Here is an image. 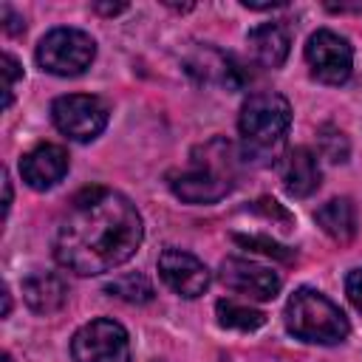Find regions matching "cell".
I'll return each mask as SVG.
<instances>
[{
    "label": "cell",
    "instance_id": "cell-4",
    "mask_svg": "<svg viewBox=\"0 0 362 362\" xmlns=\"http://www.w3.org/2000/svg\"><path fill=\"white\" fill-rule=\"evenodd\" d=\"M291 124V105L286 96L263 90V93H252L243 107H240V139L246 144V153L252 158H266L269 153H274Z\"/></svg>",
    "mask_w": 362,
    "mask_h": 362
},
{
    "label": "cell",
    "instance_id": "cell-1",
    "mask_svg": "<svg viewBox=\"0 0 362 362\" xmlns=\"http://www.w3.org/2000/svg\"><path fill=\"white\" fill-rule=\"evenodd\" d=\"M144 226L136 204L107 187H88L74 195L59 218L54 255L74 274H105L136 255Z\"/></svg>",
    "mask_w": 362,
    "mask_h": 362
},
{
    "label": "cell",
    "instance_id": "cell-20",
    "mask_svg": "<svg viewBox=\"0 0 362 362\" xmlns=\"http://www.w3.org/2000/svg\"><path fill=\"white\" fill-rule=\"evenodd\" d=\"M235 240L240 246H249L255 252H263V255H272V257H280V260H291L294 257L286 246H280V243H274V240H269L263 235H235Z\"/></svg>",
    "mask_w": 362,
    "mask_h": 362
},
{
    "label": "cell",
    "instance_id": "cell-22",
    "mask_svg": "<svg viewBox=\"0 0 362 362\" xmlns=\"http://www.w3.org/2000/svg\"><path fill=\"white\" fill-rule=\"evenodd\" d=\"M345 294H348V300L354 303V308L362 311V269H354V272L345 277Z\"/></svg>",
    "mask_w": 362,
    "mask_h": 362
},
{
    "label": "cell",
    "instance_id": "cell-2",
    "mask_svg": "<svg viewBox=\"0 0 362 362\" xmlns=\"http://www.w3.org/2000/svg\"><path fill=\"white\" fill-rule=\"evenodd\" d=\"M170 189L187 204H215L235 187V153L226 139H212L189 153L187 167L167 175Z\"/></svg>",
    "mask_w": 362,
    "mask_h": 362
},
{
    "label": "cell",
    "instance_id": "cell-7",
    "mask_svg": "<svg viewBox=\"0 0 362 362\" xmlns=\"http://www.w3.org/2000/svg\"><path fill=\"white\" fill-rule=\"evenodd\" d=\"M51 119L62 136L74 141H90L107 124V105L90 93H68L54 99Z\"/></svg>",
    "mask_w": 362,
    "mask_h": 362
},
{
    "label": "cell",
    "instance_id": "cell-23",
    "mask_svg": "<svg viewBox=\"0 0 362 362\" xmlns=\"http://www.w3.org/2000/svg\"><path fill=\"white\" fill-rule=\"evenodd\" d=\"M3 17H6V31H8V34H20V31L25 28V23H23L20 17H14L8 6H3Z\"/></svg>",
    "mask_w": 362,
    "mask_h": 362
},
{
    "label": "cell",
    "instance_id": "cell-19",
    "mask_svg": "<svg viewBox=\"0 0 362 362\" xmlns=\"http://www.w3.org/2000/svg\"><path fill=\"white\" fill-rule=\"evenodd\" d=\"M317 144H320V153H322L328 161H334V164L348 161L351 144H348V139H345V133H342L339 127L322 124V127L317 130Z\"/></svg>",
    "mask_w": 362,
    "mask_h": 362
},
{
    "label": "cell",
    "instance_id": "cell-24",
    "mask_svg": "<svg viewBox=\"0 0 362 362\" xmlns=\"http://www.w3.org/2000/svg\"><path fill=\"white\" fill-rule=\"evenodd\" d=\"M3 189H6V204H3V212H8L11 206V181H8V173L3 170Z\"/></svg>",
    "mask_w": 362,
    "mask_h": 362
},
{
    "label": "cell",
    "instance_id": "cell-25",
    "mask_svg": "<svg viewBox=\"0 0 362 362\" xmlns=\"http://www.w3.org/2000/svg\"><path fill=\"white\" fill-rule=\"evenodd\" d=\"M96 11H105V14H119V11H124V6L119 3V6H96Z\"/></svg>",
    "mask_w": 362,
    "mask_h": 362
},
{
    "label": "cell",
    "instance_id": "cell-10",
    "mask_svg": "<svg viewBox=\"0 0 362 362\" xmlns=\"http://www.w3.org/2000/svg\"><path fill=\"white\" fill-rule=\"evenodd\" d=\"M158 274L175 294L187 300L201 297L209 286V269L195 255L181 249H164L158 255Z\"/></svg>",
    "mask_w": 362,
    "mask_h": 362
},
{
    "label": "cell",
    "instance_id": "cell-5",
    "mask_svg": "<svg viewBox=\"0 0 362 362\" xmlns=\"http://www.w3.org/2000/svg\"><path fill=\"white\" fill-rule=\"evenodd\" d=\"M96 42L79 28H54L37 45V65L57 76H76L90 68Z\"/></svg>",
    "mask_w": 362,
    "mask_h": 362
},
{
    "label": "cell",
    "instance_id": "cell-21",
    "mask_svg": "<svg viewBox=\"0 0 362 362\" xmlns=\"http://www.w3.org/2000/svg\"><path fill=\"white\" fill-rule=\"evenodd\" d=\"M23 76V68L17 65V59L11 57V54H3V107H8L11 105V96H14V85H17V79Z\"/></svg>",
    "mask_w": 362,
    "mask_h": 362
},
{
    "label": "cell",
    "instance_id": "cell-6",
    "mask_svg": "<svg viewBox=\"0 0 362 362\" xmlns=\"http://www.w3.org/2000/svg\"><path fill=\"white\" fill-rule=\"evenodd\" d=\"M74 362H130L127 331L107 317L85 322L71 339Z\"/></svg>",
    "mask_w": 362,
    "mask_h": 362
},
{
    "label": "cell",
    "instance_id": "cell-12",
    "mask_svg": "<svg viewBox=\"0 0 362 362\" xmlns=\"http://www.w3.org/2000/svg\"><path fill=\"white\" fill-rule=\"evenodd\" d=\"M320 164L317 156L308 147H294L283 156L280 161V178L288 195L294 198H305L320 187Z\"/></svg>",
    "mask_w": 362,
    "mask_h": 362
},
{
    "label": "cell",
    "instance_id": "cell-18",
    "mask_svg": "<svg viewBox=\"0 0 362 362\" xmlns=\"http://www.w3.org/2000/svg\"><path fill=\"white\" fill-rule=\"evenodd\" d=\"M105 291H107L110 297H119V300H127V303H150V300H153V286H150V280H147L144 274H139V272L113 277V280L105 286Z\"/></svg>",
    "mask_w": 362,
    "mask_h": 362
},
{
    "label": "cell",
    "instance_id": "cell-13",
    "mask_svg": "<svg viewBox=\"0 0 362 362\" xmlns=\"http://www.w3.org/2000/svg\"><path fill=\"white\" fill-rule=\"evenodd\" d=\"M23 300L37 314H54L68 300V286L59 274L51 272H34L23 280Z\"/></svg>",
    "mask_w": 362,
    "mask_h": 362
},
{
    "label": "cell",
    "instance_id": "cell-15",
    "mask_svg": "<svg viewBox=\"0 0 362 362\" xmlns=\"http://www.w3.org/2000/svg\"><path fill=\"white\" fill-rule=\"evenodd\" d=\"M317 223L320 229L337 240V243H348L356 235V209L348 198H331L317 209Z\"/></svg>",
    "mask_w": 362,
    "mask_h": 362
},
{
    "label": "cell",
    "instance_id": "cell-3",
    "mask_svg": "<svg viewBox=\"0 0 362 362\" xmlns=\"http://www.w3.org/2000/svg\"><path fill=\"white\" fill-rule=\"evenodd\" d=\"M286 328L303 339L317 345H337L348 337V317L337 303L314 288H297L286 303Z\"/></svg>",
    "mask_w": 362,
    "mask_h": 362
},
{
    "label": "cell",
    "instance_id": "cell-26",
    "mask_svg": "<svg viewBox=\"0 0 362 362\" xmlns=\"http://www.w3.org/2000/svg\"><path fill=\"white\" fill-rule=\"evenodd\" d=\"M8 311H11V294L8 288H3V317H8Z\"/></svg>",
    "mask_w": 362,
    "mask_h": 362
},
{
    "label": "cell",
    "instance_id": "cell-17",
    "mask_svg": "<svg viewBox=\"0 0 362 362\" xmlns=\"http://www.w3.org/2000/svg\"><path fill=\"white\" fill-rule=\"evenodd\" d=\"M215 314H218V322L223 328H238V331H255V328H260L266 322L263 311L240 305V303H232V300H218Z\"/></svg>",
    "mask_w": 362,
    "mask_h": 362
},
{
    "label": "cell",
    "instance_id": "cell-8",
    "mask_svg": "<svg viewBox=\"0 0 362 362\" xmlns=\"http://www.w3.org/2000/svg\"><path fill=\"white\" fill-rule=\"evenodd\" d=\"M305 62L320 82L342 85V82H348V76L354 71V48L337 31L320 28L305 42Z\"/></svg>",
    "mask_w": 362,
    "mask_h": 362
},
{
    "label": "cell",
    "instance_id": "cell-16",
    "mask_svg": "<svg viewBox=\"0 0 362 362\" xmlns=\"http://www.w3.org/2000/svg\"><path fill=\"white\" fill-rule=\"evenodd\" d=\"M187 71H189V74H198L204 82H221V85H226V88H238V85H240V76H238L235 62H232L226 54L215 51V48L198 51V54L187 62Z\"/></svg>",
    "mask_w": 362,
    "mask_h": 362
},
{
    "label": "cell",
    "instance_id": "cell-14",
    "mask_svg": "<svg viewBox=\"0 0 362 362\" xmlns=\"http://www.w3.org/2000/svg\"><path fill=\"white\" fill-rule=\"evenodd\" d=\"M246 42H249V51L252 57L263 65V68H280L288 57V31L283 23H263V25H255L249 34H246Z\"/></svg>",
    "mask_w": 362,
    "mask_h": 362
},
{
    "label": "cell",
    "instance_id": "cell-11",
    "mask_svg": "<svg viewBox=\"0 0 362 362\" xmlns=\"http://www.w3.org/2000/svg\"><path fill=\"white\" fill-rule=\"evenodd\" d=\"M68 173V153L59 144H37L20 158V175L31 189H51Z\"/></svg>",
    "mask_w": 362,
    "mask_h": 362
},
{
    "label": "cell",
    "instance_id": "cell-9",
    "mask_svg": "<svg viewBox=\"0 0 362 362\" xmlns=\"http://www.w3.org/2000/svg\"><path fill=\"white\" fill-rule=\"evenodd\" d=\"M221 283L252 300H274L283 286L277 272L243 257H226L221 263Z\"/></svg>",
    "mask_w": 362,
    "mask_h": 362
}]
</instances>
